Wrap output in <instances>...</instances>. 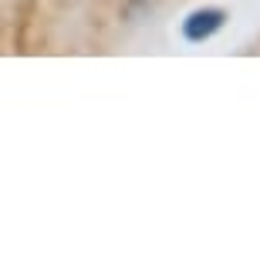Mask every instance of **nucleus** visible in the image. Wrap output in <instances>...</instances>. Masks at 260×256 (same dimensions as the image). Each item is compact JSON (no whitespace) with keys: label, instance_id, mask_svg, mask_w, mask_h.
Wrapping results in <instances>:
<instances>
[{"label":"nucleus","instance_id":"f257e3e1","mask_svg":"<svg viewBox=\"0 0 260 256\" xmlns=\"http://www.w3.org/2000/svg\"><path fill=\"white\" fill-rule=\"evenodd\" d=\"M223 24H226V14H223L220 7H200L183 20V38L193 41V44H203V41H210Z\"/></svg>","mask_w":260,"mask_h":256}]
</instances>
